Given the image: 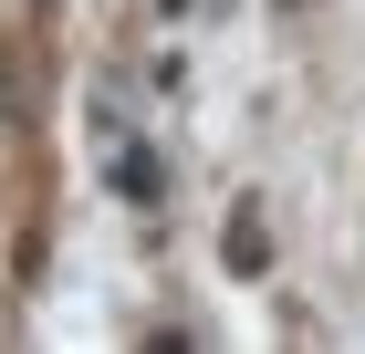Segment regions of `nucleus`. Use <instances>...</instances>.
I'll list each match as a JSON object with an SVG mask.
<instances>
[{
    "mask_svg": "<svg viewBox=\"0 0 365 354\" xmlns=\"http://www.w3.org/2000/svg\"><path fill=\"white\" fill-rule=\"evenodd\" d=\"M84 146H94V167H105V188L125 198V209H157V198H168V157H157V136H136V115H125L115 83L84 94Z\"/></svg>",
    "mask_w": 365,
    "mask_h": 354,
    "instance_id": "f257e3e1",
    "label": "nucleus"
}]
</instances>
